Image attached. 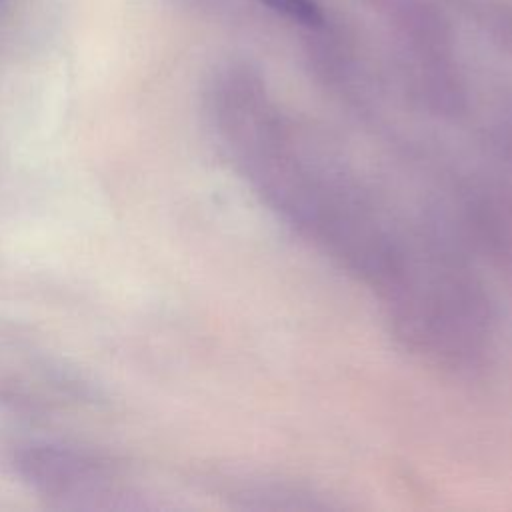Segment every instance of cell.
<instances>
[{"label": "cell", "instance_id": "6da1fadb", "mask_svg": "<svg viewBox=\"0 0 512 512\" xmlns=\"http://www.w3.org/2000/svg\"><path fill=\"white\" fill-rule=\"evenodd\" d=\"M208 118L218 152L260 206L368 294L376 292L398 266L420 210L396 202L258 76L220 78Z\"/></svg>", "mask_w": 512, "mask_h": 512}, {"label": "cell", "instance_id": "7a4b0ae2", "mask_svg": "<svg viewBox=\"0 0 512 512\" xmlns=\"http://www.w3.org/2000/svg\"><path fill=\"white\" fill-rule=\"evenodd\" d=\"M372 298L386 332L420 366L458 382L494 366L498 302L484 264L440 210H422L400 264Z\"/></svg>", "mask_w": 512, "mask_h": 512}, {"label": "cell", "instance_id": "3957f363", "mask_svg": "<svg viewBox=\"0 0 512 512\" xmlns=\"http://www.w3.org/2000/svg\"><path fill=\"white\" fill-rule=\"evenodd\" d=\"M456 226L486 270H492L512 302V186L500 176L476 180L460 198Z\"/></svg>", "mask_w": 512, "mask_h": 512}, {"label": "cell", "instance_id": "277c9868", "mask_svg": "<svg viewBox=\"0 0 512 512\" xmlns=\"http://www.w3.org/2000/svg\"><path fill=\"white\" fill-rule=\"evenodd\" d=\"M14 468L36 488L50 494L84 492L102 482L104 468L94 458L64 446L30 444L14 454Z\"/></svg>", "mask_w": 512, "mask_h": 512}, {"label": "cell", "instance_id": "5b68a950", "mask_svg": "<svg viewBox=\"0 0 512 512\" xmlns=\"http://www.w3.org/2000/svg\"><path fill=\"white\" fill-rule=\"evenodd\" d=\"M236 496L246 500L248 506L260 510H324L332 508L324 500L322 492L308 488L300 482H290L282 478H268L266 474H256V478H242L238 482Z\"/></svg>", "mask_w": 512, "mask_h": 512}, {"label": "cell", "instance_id": "8992f818", "mask_svg": "<svg viewBox=\"0 0 512 512\" xmlns=\"http://www.w3.org/2000/svg\"><path fill=\"white\" fill-rule=\"evenodd\" d=\"M480 144L492 166L512 186V102H500L482 124Z\"/></svg>", "mask_w": 512, "mask_h": 512}, {"label": "cell", "instance_id": "52a82bcc", "mask_svg": "<svg viewBox=\"0 0 512 512\" xmlns=\"http://www.w3.org/2000/svg\"><path fill=\"white\" fill-rule=\"evenodd\" d=\"M272 12L306 28H318L324 22L322 6L316 0H256Z\"/></svg>", "mask_w": 512, "mask_h": 512}]
</instances>
